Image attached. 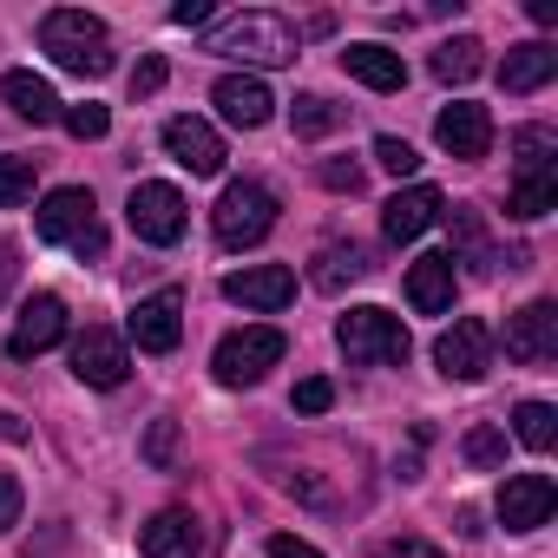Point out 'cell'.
<instances>
[{
  "mask_svg": "<svg viewBox=\"0 0 558 558\" xmlns=\"http://www.w3.org/2000/svg\"><path fill=\"white\" fill-rule=\"evenodd\" d=\"M40 47L53 53L60 73H80V80H106L112 73V34L99 14H80V8H53L40 21Z\"/></svg>",
  "mask_w": 558,
  "mask_h": 558,
  "instance_id": "1",
  "label": "cell"
},
{
  "mask_svg": "<svg viewBox=\"0 0 558 558\" xmlns=\"http://www.w3.org/2000/svg\"><path fill=\"white\" fill-rule=\"evenodd\" d=\"M296 27L283 21V14H263V8H250V14H230L223 27H210V53H223V60H243V66H290L296 60Z\"/></svg>",
  "mask_w": 558,
  "mask_h": 558,
  "instance_id": "2",
  "label": "cell"
},
{
  "mask_svg": "<svg viewBox=\"0 0 558 558\" xmlns=\"http://www.w3.org/2000/svg\"><path fill=\"white\" fill-rule=\"evenodd\" d=\"M336 349H342L355 368H401V362L414 355V336H408L401 316L362 303V310H349V316L336 323Z\"/></svg>",
  "mask_w": 558,
  "mask_h": 558,
  "instance_id": "3",
  "label": "cell"
},
{
  "mask_svg": "<svg viewBox=\"0 0 558 558\" xmlns=\"http://www.w3.org/2000/svg\"><path fill=\"white\" fill-rule=\"evenodd\" d=\"M34 230H40V243H66V250H73V256H86V263H99V256H106L99 204H93V191H80V184L47 191V204H40Z\"/></svg>",
  "mask_w": 558,
  "mask_h": 558,
  "instance_id": "4",
  "label": "cell"
},
{
  "mask_svg": "<svg viewBox=\"0 0 558 558\" xmlns=\"http://www.w3.org/2000/svg\"><path fill=\"white\" fill-rule=\"evenodd\" d=\"M210 230H217L223 250H250V243H263V236L276 230V191L256 184V178L223 184V197H217V210H210Z\"/></svg>",
  "mask_w": 558,
  "mask_h": 558,
  "instance_id": "5",
  "label": "cell"
},
{
  "mask_svg": "<svg viewBox=\"0 0 558 558\" xmlns=\"http://www.w3.org/2000/svg\"><path fill=\"white\" fill-rule=\"evenodd\" d=\"M283 329H269V323H250V329H230L223 342H217V355H210V375L223 381V388H256L276 362H283Z\"/></svg>",
  "mask_w": 558,
  "mask_h": 558,
  "instance_id": "6",
  "label": "cell"
},
{
  "mask_svg": "<svg viewBox=\"0 0 558 558\" xmlns=\"http://www.w3.org/2000/svg\"><path fill=\"white\" fill-rule=\"evenodd\" d=\"M434 362H440L447 381H486V368H493V329L480 316H460L453 329H440Z\"/></svg>",
  "mask_w": 558,
  "mask_h": 558,
  "instance_id": "7",
  "label": "cell"
},
{
  "mask_svg": "<svg viewBox=\"0 0 558 558\" xmlns=\"http://www.w3.org/2000/svg\"><path fill=\"white\" fill-rule=\"evenodd\" d=\"M125 217H132V236H138V243H178V236H184V191L151 178V184L132 191Z\"/></svg>",
  "mask_w": 558,
  "mask_h": 558,
  "instance_id": "8",
  "label": "cell"
},
{
  "mask_svg": "<svg viewBox=\"0 0 558 558\" xmlns=\"http://www.w3.org/2000/svg\"><path fill=\"white\" fill-rule=\"evenodd\" d=\"M493 512H499V525H506V532H538V525L558 512V486H551L545 473H506V486H499Z\"/></svg>",
  "mask_w": 558,
  "mask_h": 558,
  "instance_id": "9",
  "label": "cell"
},
{
  "mask_svg": "<svg viewBox=\"0 0 558 558\" xmlns=\"http://www.w3.org/2000/svg\"><path fill=\"white\" fill-rule=\"evenodd\" d=\"M223 296L230 303H243V310H263V316H276L290 296H296V269L290 263H256V269H230L223 276Z\"/></svg>",
  "mask_w": 558,
  "mask_h": 558,
  "instance_id": "10",
  "label": "cell"
},
{
  "mask_svg": "<svg viewBox=\"0 0 558 558\" xmlns=\"http://www.w3.org/2000/svg\"><path fill=\"white\" fill-rule=\"evenodd\" d=\"M125 336H132L145 355H171V349H178V336H184V296H178V290L145 296V303L125 316Z\"/></svg>",
  "mask_w": 558,
  "mask_h": 558,
  "instance_id": "11",
  "label": "cell"
},
{
  "mask_svg": "<svg viewBox=\"0 0 558 558\" xmlns=\"http://www.w3.org/2000/svg\"><path fill=\"white\" fill-rule=\"evenodd\" d=\"M558 355V303H525L519 316H506V362H551Z\"/></svg>",
  "mask_w": 558,
  "mask_h": 558,
  "instance_id": "12",
  "label": "cell"
},
{
  "mask_svg": "<svg viewBox=\"0 0 558 558\" xmlns=\"http://www.w3.org/2000/svg\"><path fill=\"white\" fill-rule=\"evenodd\" d=\"M165 151H171L191 178H217V171H223V138H217V125H204V119H191V112L165 119Z\"/></svg>",
  "mask_w": 558,
  "mask_h": 558,
  "instance_id": "13",
  "label": "cell"
},
{
  "mask_svg": "<svg viewBox=\"0 0 558 558\" xmlns=\"http://www.w3.org/2000/svg\"><path fill=\"white\" fill-rule=\"evenodd\" d=\"M73 375H80L86 388H119V381L132 375V349H125V336H112V329H86V336L73 342Z\"/></svg>",
  "mask_w": 558,
  "mask_h": 558,
  "instance_id": "14",
  "label": "cell"
},
{
  "mask_svg": "<svg viewBox=\"0 0 558 558\" xmlns=\"http://www.w3.org/2000/svg\"><path fill=\"white\" fill-rule=\"evenodd\" d=\"M434 138L447 158H486L493 151V112L473 106V99H453L440 119H434Z\"/></svg>",
  "mask_w": 558,
  "mask_h": 558,
  "instance_id": "15",
  "label": "cell"
},
{
  "mask_svg": "<svg viewBox=\"0 0 558 558\" xmlns=\"http://www.w3.org/2000/svg\"><path fill=\"white\" fill-rule=\"evenodd\" d=\"M453 290H460V276H453V250H427L408 263V303L421 316H447L453 310Z\"/></svg>",
  "mask_w": 558,
  "mask_h": 558,
  "instance_id": "16",
  "label": "cell"
},
{
  "mask_svg": "<svg viewBox=\"0 0 558 558\" xmlns=\"http://www.w3.org/2000/svg\"><path fill=\"white\" fill-rule=\"evenodd\" d=\"M60 336H66V303H60L53 290H40V296H34V303H27L21 316H14L8 355H21V362H27V355H47V349H53Z\"/></svg>",
  "mask_w": 558,
  "mask_h": 558,
  "instance_id": "17",
  "label": "cell"
},
{
  "mask_svg": "<svg viewBox=\"0 0 558 558\" xmlns=\"http://www.w3.org/2000/svg\"><path fill=\"white\" fill-rule=\"evenodd\" d=\"M210 99H217V112H223L230 125H243V132H256V125L276 119V99H269V86H263L256 73H223Z\"/></svg>",
  "mask_w": 558,
  "mask_h": 558,
  "instance_id": "18",
  "label": "cell"
},
{
  "mask_svg": "<svg viewBox=\"0 0 558 558\" xmlns=\"http://www.w3.org/2000/svg\"><path fill=\"white\" fill-rule=\"evenodd\" d=\"M440 210H447V204H440L434 184H408V191H395V197L381 204V230H388V243H414Z\"/></svg>",
  "mask_w": 558,
  "mask_h": 558,
  "instance_id": "19",
  "label": "cell"
},
{
  "mask_svg": "<svg viewBox=\"0 0 558 558\" xmlns=\"http://www.w3.org/2000/svg\"><path fill=\"white\" fill-rule=\"evenodd\" d=\"M138 545H145V558H204V525L191 519V512H158V519H145V532H138Z\"/></svg>",
  "mask_w": 558,
  "mask_h": 558,
  "instance_id": "20",
  "label": "cell"
},
{
  "mask_svg": "<svg viewBox=\"0 0 558 558\" xmlns=\"http://www.w3.org/2000/svg\"><path fill=\"white\" fill-rule=\"evenodd\" d=\"M551 73H558V47H545V40L506 47V60H499V86L506 93H538Z\"/></svg>",
  "mask_w": 558,
  "mask_h": 558,
  "instance_id": "21",
  "label": "cell"
},
{
  "mask_svg": "<svg viewBox=\"0 0 558 558\" xmlns=\"http://www.w3.org/2000/svg\"><path fill=\"white\" fill-rule=\"evenodd\" d=\"M342 66H349V80H362V86H375V93H401V86H408L401 53H388V47H375V40L349 47V53H342Z\"/></svg>",
  "mask_w": 558,
  "mask_h": 558,
  "instance_id": "22",
  "label": "cell"
},
{
  "mask_svg": "<svg viewBox=\"0 0 558 558\" xmlns=\"http://www.w3.org/2000/svg\"><path fill=\"white\" fill-rule=\"evenodd\" d=\"M0 99H8L21 119H34V125H53L60 119V93L40 73H8V80H0Z\"/></svg>",
  "mask_w": 558,
  "mask_h": 558,
  "instance_id": "23",
  "label": "cell"
},
{
  "mask_svg": "<svg viewBox=\"0 0 558 558\" xmlns=\"http://www.w3.org/2000/svg\"><path fill=\"white\" fill-rule=\"evenodd\" d=\"M368 269H375V263H368V250H362V243H329V250L316 256V269H310V283L336 296L342 283H362Z\"/></svg>",
  "mask_w": 558,
  "mask_h": 558,
  "instance_id": "24",
  "label": "cell"
},
{
  "mask_svg": "<svg viewBox=\"0 0 558 558\" xmlns=\"http://www.w3.org/2000/svg\"><path fill=\"white\" fill-rule=\"evenodd\" d=\"M427 66H434V80H440V86H466V80L486 66V47H480L473 34H453V40H440V47H434V60H427Z\"/></svg>",
  "mask_w": 558,
  "mask_h": 558,
  "instance_id": "25",
  "label": "cell"
},
{
  "mask_svg": "<svg viewBox=\"0 0 558 558\" xmlns=\"http://www.w3.org/2000/svg\"><path fill=\"white\" fill-rule=\"evenodd\" d=\"M506 210L512 217H545V210H558V171H525L519 184H512V197H506Z\"/></svg>",
  "mask_w": 558,
  "mask_h": 558,
  "instance_id": "26",
  "label": "cell"
},
{
  "mask_svg": "<svg viewBox=\"0 0 558 558\" xmlns=\"http://www.w3.org/2000/svg\"><path fill=\"white\" fill-rule=\"evenodd\" d=\"M512 434H519V447L545 453V447L558 440V408H551V401H519V414H512Z\"/></svg>",
  "mask_w": 558,
  "mask_h": 558,
  "instance_id": "27",
  "label": "cell"
},
{
  "mask_svg": "<svg viewBox=\"0 0 558 558\" xmlns=\"http://www.w3.org/2000/svg\"><path fill=\"white\" fill-rule=\"evenodd\" d=\"M290 125H296V138H329V132L342 125V106L323 99V93H303V99L290 106Z\"/></svg>",
  "mask_w": 558,
  "mask_h": 558,
  "instance_id": "28",
  "label": "cell"
},
{
  "mask_svg": "<svg viewBox=\"0 0 558 558\" xmlns=\"http://www.w3.org/2000/svg\"><path fill=\"white\" fill-rule=\"evenodd\" d=\"M551 151H558V132H551V125H519V132H512L519 178H525V171H551Z\"/></svg>",
  "mask_w": 558,
  "mask_h": 558,
  "instance_id": "29",
  "label": "cell"
},
{
  "mask_svg": "<svg viewBox=\"0 0 558 558\" xmlns=\"http://www.w3.org/2000/svg\"><path fill=\"white\" fill-rule=\"evenodd\" d=\"M34 197V158H0V210Z\"/></svg>",
  "mask_w": 558,
  "mask_h": 558,
  "instance_id": "30",
  "label": "cell"
},
{
  "mask_svg": "<svg viewBox=\"0 0 558 558\" xmlns=\"http://www.w3.org/2000/svg\"><path fill=\"white\" fill-rule=\"evenodd\" d=\"M460 453H466V466H499V460H506V434H499V427H473V434L460 440Z\"/></svg>",
  "mask_w": 558,
  "mask_h": 558,
  "instance_id": "31",
  "label": "cell"
},
{
  "mask_svg": "<svg viewBox=\"0 0 558 558\" xmlns=\"http://www.w3.org/2000/svg\"><path fill=\"white\" fill-rule=\"evenodd\" d=\"M375 165L395 171V178H414V171H421V151H414L408 138H375Z\"/></svg>",
  "mask_w": 558,
  "mask_h": 558,
  "instance_id": "32",
  "label": "cell"
},
{
  "mask_svg": "<svg viewBox=\"0 0 558 558\" xmlns=\"http://www.w3.org/2000/svg\"><path fill=\"white\" fill-rule=\"evenodd\" d=\"M453 243L473 256V269H486V230H480V217H473V204H460L453 210Z\"/></svg>",
  "mask_w": 558,
  "mask_h": 558,
  "instance_id": "33",
  "label": "cell"
},
{
  "mask_svg": "<svg viewBox=\"0 0 558 558\" xmlns=\"http://www.w3.org/2000/svg\"><path fill=\"white\" fill-rule=\"evenodd\" d=\"M60 119H66V132H73V138H106V132H112V112H106V106H93V99H86V106H73V112H60Z\"/></svg>",
  "mask_w": 558,
  "mask_h": 558,
  "instance_id": "34",
  "label": "cell"
},
{
  "mask_svg": "<svg viewBox=\"0 0 558 558\" xmlns=\"http://www.w3.org/2000/svg\"><path fill=\"white\" fill-rule=\"evenodd\" d=\"M165 80H171V66H165L158 53H145V60L132 66V99H151V93H165Z\"/></svg>",
  "mask_w": 558,
  "mask_h": 558,
  "instance_id": "35",
  "label": "cell"
},
{
  "mask_svg": "<svg viewBox=\"0 0 558 558\" xmlns=\"http://www.w3.org/2000/svg\"><path fill=\"white\" fill-rule=\"evenodd\" d=\"M290 401H296V414H329V408H336V388H329L323 375H310V381H296Z\"/></svg>",
  "mask_w": 558,
  "mask_h": 558,
  "instance_id": "36",
  "label": "cell"
},
{
  "mask_svg": "<svg viewBox=\"0 0 558 558\" xmlns=\"http://www.w3.org/2000/svg\"><path fill=\"white\" fill-rule=\"evenodd\" d=\"M145 460H151V466H171V460H178V421H151V434H145Z\"/></svg>",
  "mask_w": 558,
  "mask_h": 558,
  "instance_id": "37",
  "label": "cell"
},
{
  "mask_svg": "<svg viewBox=\"0 0 558 558\" xmlns=\"http://www.w3.org/2000/svg\"><path fill=\"white\" fill-rule=\"evenodd\" d=\"M21 506H27L21 480H14V473H0V532H14V525H21Z\"/></svg>",
  "mask_w": 558,
  "mask_h": 558,
  "instance_id": "38",
  "label": "cell"
},
{
  "mask_svg": "<svg viewBox=\"0 0 558 558\" xmlns=\"http://www.w3.org/2000/svg\"><path fill=\"white\" fill-rule=\"evenodd\" d=\"M316 178H323V184H329V191H349V197H355V191H362V165H342V158H329V165H323V171H316Z\"/></svg>",
  "mask_w": 558,
  "mask_h": 558,
  "instance_id": "39",
  "label": "cell"
},
{
  "mask_svg": "<svg viewBox=\"0 0 558 558\" xmlns=\"http://www.w3.org/2000/svg\"><path fill=\"white\" fill-rule=\"evenodd\" d=\"M381 558H447L440 545H427V538H388L381 545Z\"/></svg>",
  "mask_w": 558,
  "mask_h": 558,
  "instance_id": "40",
  "label": "cell"
},
{
  "mask_svg": "<svg viewBox=\"0 0 558 558\" xmlns=\"http://www.w3.org/2000/svg\"><path fill=\"white\" fill-rule=\"evenodd\" d=\"M269 558H323V551H316L310 538H290V532H276V538H269Z\"/></svg>",
  "mask_w": 558,
  "mask_h": 558,
  "instance_id": "41",
  "label": "cell"
},
{
  "mask_svg": "<svg viewBox=\"0 0 558 558\" xmlns=\"http://www.w3.org/2000/svg\"><path fill=\"white\" fill-rule=\"evenodd\" d=\"M14 276H21V250L0 236V303H8V290H14Z\"/></svg>",
  "mask_w": 558,
  "mask_h": 558,
  "instance_id": "42",
  "label": "cell"
},
{
  "mask_svg": "<svg viewBox=\"0 0 558 558\" xmlns=\"http://www.w3.org/2000/svg\"><path fill=\"white\" fill-rule=\"evenodd\" d=\"M171 21H178V27H210V0H178Z\"/></svg>",
  "mask_w": 558,
  "mask_h": 558,
  "instance_id": "43",
  "label": "cell"
},
{
  "mask_svg": "<svg viewBox=\"0 0 558 558\" xmlns=\"http://www.w3.org/2000/svg\"><path fill=\"white\" fill-rule=\"evenodd\" d=\"M0 440H27V421L21 414H0Z\"/></svg>",
  "mask_w": 558,
  "mask_h": 558,
  "instance_id": "44",
  "label": "cell"
}]
</instances>
